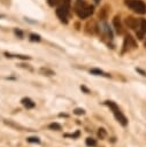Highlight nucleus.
<instances>
[{
    "label": "nucleus",
    "instance_id": "1",
    "mask_svg": "<svg viewBox=\"0 0 146 147\" xmlns=\"http://www.w3.org/2000/svg\"><path fill=\"white\" fill-rule=\"evenodd\" d=\"M75 10L79 18H87L93 14V6L87 5L84 0H77L75 5Z\"/></svg>",
    "mask_w": 146,
    "mask_h": 147
},
{
    "label": "nucleus",
    "instance_id": "2",
    "mask_svg": "<svg viewBox=\"0 0 146 147\" xmlns=\"http://www.w3.org/2000/svg\"><path fill=\"white\" fill-rule=\"evenodd\" d=\"M105 105L110 108V110L113 111V114H114L116 121H117L122 126H126V125H128V118L124 116V114L121 111V109L118 108V106H117L115 102H113V101H106Z\"/></svg>",
    "mask_w": 146,
    "mask_h": 147
},
{
    "label": "nucleus",
    "instance_id": "3",
    "mask_svg": "<svg viewBox=\"0 0 146 147\" xmlns=\"http://www.w3.org/2000/svg\"><path fill=\"white\" fill-rule=\"evenodd\" d=\"M69 9H70V0H63V1L61 2V5L57 7V9H56V15H57V17L60 18L61 22L67 23Z\"/></svg>",
    "mask_w": 146,
    "mask_h": 147
},
{
    "label": "nucleus",
    "instance_id": "4",
    "mask_svg": "<svg viewBox=\"0 0 146 147\" xmlns=\"http://www.w3.org/2000/svg\"><path fill=\"white\" fill-rule=\"evenodd\" d=\"M125 5L137 14L146 13V5L141 0H125Z\"/></svg>",
    "mask_w": 146,
    "mask_h": 147
},
{
    "label": "nucleus",
    "instance_id": "5",
    "mask_svg": "<svg viewBox=\"0 0 146 147\" xmlns=\"http://www.w3.org/2000/svg\"><path fill=\"white\" fill-rule=\"evenodd\" d=\"M137 47V44H136V41L133 40V38L131 37V36H125V38H124V42H123V53L124 52H129L130 49H132V48H136Z\"/></svg>",
    "mask_w": 146,
    "mask_h": 147
},
{
    "label": "nucleus",
    "instance_id": "6",
    "mask_svg": "<svg viewBox=\"0 0 146 147\" xmlns=\"http://www.w3.org/2000/svg\"><path fill=\"white\" fill-rule=\"evenodd\" d=\"M139 23H140V21H138L137 18H135V17H132V16H129V17L125 18V24H126V26L130 28V29H132V30H137L138 26H139Z\"/></svg>",
    "mask_w": 146,
    "mask_h": 147
},
{
    "label": "nucleus",
    "instance_id": "7",
    "mask_svg": "<svg viewBox=\"0 0 146 147\" xmlns=\"http://www.w3.org/2000/svg\"><path fill=\"white\" fill-rule=\"evenodd\" d=\"M145 34H146V20H140L139 26L137 29V38L143 39Z\"/></svg>",
    "mask_w": 146,
    "mask_h": 147
},
{
    "label": "nucleus",
    "instance_id": "8",
    "mask_svg": "<svg viewBox=\"0 0 146 147\" xmlns=\"http://www.w3.org/2000/svg\"><path fill=\"white\" fill-rule=\"evenodd\" d=\"M21 103H22L26 109H32V108H34V106H36V103H34L30 98H28V96L23 98V99L21 100Z\"/></svg>",
    "mask_w": 146,
    "mask_h": 147
},
{
    "label": "nucleus",
    "instance_id": "9",
    "mask_svg": "<svg viewBox=\"0 0 146 147\" xmlns=\"http://www.w3.org/2000/svg\"><path fill=\"white\" fill-rule=\"evenodd\" d=\"M101 31L107 36V38L108 39H113V32H112V30H110V28H109V25L107 24V23H102V25H101Z\"/></svg>",
    "mask_w": 146,
    "mask_h": 147
},
{
    "label": "nucleus",
    "instance_id": "10",
    "mask_svg": "<svg viewBox=\"0 0 146 147\" xmlns=\"http://www.w3.org/2000/svg\"><path fill=\"white\" fill-rule=\"evenodd\" d=\"M114 26H115V30L117 33H122V26H121V21H120V17L118 16H115L114 17Z\"/></svg>",
    "mask_w": 146,
    "mask_h": 147
},
{
    "label": "nucleus",
    "instance_id": "11",
    "mask_svg": "<svg viewBox=\"0 0 146 147\" xmlns=\"http://www.w3.org/2000/svg\"><path fill=\"white\" fill-rule=\"evenodd\" d=\"M5 55L7 57H17V59H22V60H30V56L28 55H20V54H11L8 52H5Z\"/></svg>",
    "mask_w": 146,
    "mask_h": 147
},
{
    "label": "nucleus",
    "instance_id": "12",
    "mask_svg": "<svg viewBox=\"0 0 146 147\" xmlns=\"http://www.w3.org/2000/svg\"><path fill=\"white\" fill-rule=\"evenodd\" d=\"M90 72H91L92 75H97V76H106V77H110V75H109V74H105L102 70L97 69V68L91 69V70H90Z\"/></svg>",
    "mask_w": 146,
    "mask_h": 147
},
{
    "label": "nucleus",
    "instance_id": "13",
    "mask_svg": "<svg viewBox=\"0 0 146 147\" xmlns=\"http://www.w3.org/2000/svg\"><path fill=\"white\" fill-rule=\"evenodd\" d=\"M39 72L41 75H44V76H53L54 75V71L51 70V69H47V68H40Z\"/></svg>",
    "mask_w": 146,
    "mask_h": 147
},
{
    "label": "nucleus",
    "instance_id": "14",
    "mask_svg": "<svg viewBox=\"0 0 146 147\" xmlns=\"http://www.w3.org/2000/svg\"><path fill=\"white\" fill-rule=\"evenodd\" d=\"M85 145L87 147H94V146H97V140L93 139V138H86L85 139Z\"/></svg>",
    "mask_w": 146,
    "mask_h": 147
},
{
    "label": "nucleus",
    "instance_id": "15",
    "mask_svg": "<svg viewBox=\"0 0 146 147\" xmlns=\"http://www.w3.org/2000/svg\"><path fill=\"white\" fill-rule=\"evenodd\" d=\"M48 129H49V130H54V131H60V130H61V125H60L59 123L54 122V123L48 124Z\"/></svg>",
    "mask_w": 146,
    "mask_h": 147
},
{
    "label": "nucleus",
    "instance_id": "16",
    "mask_svg": "<svg viewBox=\"0 0 146 147\" xmlns=\"http://www.w3.org/2000/svg\"><path fill=\"white\" fill-rule=\"evenodd\" d=\"M26 141L30 144H37V145L40 144V139L38 137H29V138H26Z\"/></svg>",
    "mask_w": 146,
    "mask_h": 147
},
{
    "label": "nucleus",
    "instance_id": "17",
    "mask_svg": "<svg viewBox=\"0 0 146 147\" xmlns=\"http://www.w3.org/2000/svg\"><path fill=\"white\" fill-rule=\"evenodd\" d=\"M29 38H30L31 41H37V42L40 41V39H41L40 36H39V34H36V33H31V34L29 36Z\"/></svg>",
    "mask_w": 146,
    "mask_h": 147
},
{
    "label": "nucleus",
    "instance_id": "18",
    "mask_svg": "<svg viewBox=\"0 0 146 147\" xmlns=\"http://www.w3.org/2000/svg\"><path fill=\"white\" fill-rule=\"evenodd\" d=\"M79 136H80V132L79 131H76L75 133H71V134H69V133L64 134V137H69V138H72V139H77Z\"/></svg>",
    "mask_w": 146,
    "mask_h": 147
},
{
    "label": "nucleus",
    "instance_id": "19",
    "mask_svg": "<svg viewBox=\"0 0 146 147\" xmlns=\"http://www.w3.org/2000/svg\"><path fill=\"white\" fill-rule=\"evenodd\" d=\"M98 136L100 137V139H103V138L107 136L106 130H105V129H99V131H98Z\"/></svg>",
    "mask_w": 146,
    "mask_h": 147
},
{
    "label": "nucleus",
    "instance_id": "20",
    "mask_svg": "<svg viewBox=\"0 0 146 147\" xmlns=\"http://www.w3.org/2000/svg\"><path fill=\"white\" fill-rule=\"evenodd\" d=\"M74 114H75V115H78V116H79V115H84V114H85V110H84L83 108H76V109L74 110Z\"/></svg>",
    "mask_w": 146,
    "mask_h": 147
},
{
    "label": "nucleus",
    "instance_id": "21",
    "mask_svg": "<svg viewBox=\"0 0 146 147\" xmlns=\"http://www.w3.org/2000/svg\"><path fill=\"white\" fill-rule=\"evenodd\" d=\"M14 32H15V34H16L20 39H22V38H23V32H22L20 29H15V31H14Z\"/></svg>",
    "mask_w": 146,
    "mask_h": 147
},
{
    "label": "nucleus",
    "instance_id": "22",
    "mask_svg": "<svg viewBox=\"0 0 146 147\" xmlns=\"http://www.w3.org/2000/svg\"><path fill=\"white\" fill-rule=\"evenodd\" d=\"M80 90H82V91H84L86 94H89V93H90V90H89V88H86V87H85V86H83V85L80 86Z\"/></svg>",
    "mask_w": 146,
    "mask_h": 147
},
{
    "label": "nucleus",
    "instance_id": "23",
    "mask_svg": "<svg viewBox=\"0 0 146 147\" xmlns=\"http://www.w3.org/2000/svg\"><path fill=\"white\" fill-rule=\"evenodd\" d=\"M48 3H49L51 6H54V5L56 3V0H48Z\"/></svg>",
    "mask_w": 146,
    "mask_h": 147
},
{
    "label": "nucleus",
    "instance_id": "24",
    "mask_svg": "<svg viewBox=\"0 0 146 147\" xmlns=\"http://www.w3.org/2000/svg\"><path fill=\"white\" fill-rule=\"evenodd\" d=\"M137 71H138V72H140L143 76H146V72H144L143 70H140V69H137Z\"/></svg>",
    "mask_w": 146,
    "mask_h": 147
},
{
    "label": "nucleus",
    "instance_id": "25",
    "mask_svg": "<svg viewBox=\"0 0 146 147\" xmlns=\"http://www.w3.org/2000/svg\"><path fill=\"white\" fill-rule=\"evenodd\" d=\"M59 116H60V117H68L67 114H59Z\"/></svg>",
    "mask_w": 146,
    "mask_h": 147
},
{
    "label": "nucleus",
    "instance_id": "26",
    "mask_svg": "<svg viewBox=\"0 0 146 147\" xmlns=\"http://www.w3.org/2000/svg\"><path fill=\"white\" fill-rule=\"evenodd\" d=\"M94 1H95V2H99V1H100V0H94Z\"/></svg>",
    "mask_w": 146,
    "mask_h": 147
},
{
    "label": "nucleus",
    "instance_id": "27",
    "mask_svg": "<svg viewBox=\"0 0 146 147\" xmlns=\"http://www.w3.org/2000/svg\"><path fill=\"white\" fill-rule=\"evenodd\" d=\"M145 47H146V42H145Z\"/></svg>",
    "mask_w": 146,
    "mask_h": 147
}]
</instances>
